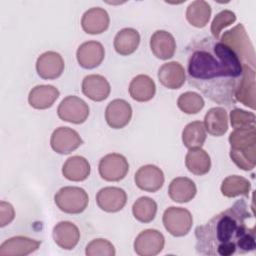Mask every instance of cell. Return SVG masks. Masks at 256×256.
<instances>
[{"label":"cell","instance_id":"cell-17","mask_svg":"<svg viewBox=\"0 0 256 256\" xmlns=\"http://www.w3.org/2000/svg\"><path fill=\"white\" fill-rule=\"evenodd\" d=\"M236 101L255 109V69L243 64V76L235 92Z\"/></svg>","mask_w":256,"mask_h":256},{"label":"cell","instance_id":"cell-29","mask_svg":"<svg viewBox=\"0 0 256 256\" xmlns=\"http://www.w3.org/2000/svg\"><path fill=\"white\" fill-rule=\"evenodd\" d=\"M185 165L192 174L202 176L210 171L211 159L209 154L202 148H192L189 149L185 156Z\"/></svg>","mask_w":256,"mask_h":256},{"label":"cell","instance_id":"cell-36","mask_svg":"<svg viewBox=\"0 0 256 256\" xmlns=\"http://www.w3.org/2000/svg\"><path fill=\"white\" fill-rule=\"evenodd\" d=\"M255 114L240 108H235L230 112V122L234 129H249L255 126Z\"/></svg>","mask_w":256,"mask_h":256},{"label":"cell","instance_id":"cell-20","mask_svg":"<svg viewBox=\"0 0 256 256\" xmlns=\"http://www.w3.org/2000/svg\"><path fill=\"white\" fill-rule=\"evenodd\" d=\"M150 49L158 59L168 60L175 54L176 41L170 32L157 30L150 38Z\"/></svg>","mask_w":256,"mask_h":256},{"label":"cell","instance_id":"cell-7","mask_svg":"<svg viewBox=\"0 0 256 256\" xmlns=\"http://www.w3.org/2000/svg\"><path fill=\"white\" fill-rule=\"evenodd\" d=\"M129 170V163L125 156L119 153H110L101 158L98 171L102 179L117 182L125 178Z\"/></svg>","mask_w":256,"mask_h":256},{"label":"cell","instance_id":"cell-13","mask_svg":"<svg viewBox=\"0 0 256 256\" xmlns=\"http://www.w3.org/2000/svg\"><path fill=\"white\" fill-rule=\"evenodd\" d=\"M127 202L126 192L119 187H104L97 192L98 207L108 213H115L124 208Z\"/></svg>","mask_w":256,"mask_h":256},{"label":"cell","instance_id":"cell-14","mask_svg":"<svg viewBox=\"0 0 256 256\" xmlns=\"http://www.w3.org/2000/svg\"><path fill=\"white\" fill-rule=\"evenodd\" d=\"M132 118L131 105L124 99H114L106 107L105 120L113 129L124 128Z\"/></svg>","mask_w":256,"mask_h":256},{"label":"cell","instance_id":"cell-25","mask_svg":"<svg viewBox=\"0 0 256 256\" xmlns=\"http://www.w3.org/2000/svg\"><path fill=\"white\" fill-rule=\"evenodd\" d=\"M156 92V85L153 79L145 74L135 76L129 84V94L132 99L138 102L151 100Z\"/></svg>","mask_w":256,"mask_h":256},{"label":"cell","instance_id":"cell-34","mask_svg":"<svg viewBox=\"0 0 256 256\" xmlns=\"http://www.w3.org/2000/svg\"><path fill=\"white\" fill-rule=\"evenodd\" d=\"M204 105L203 97L193 91L182 93L177 100L178 108L186 114H197L203 109Z\"/></svg>","mask_w":256,"mask_h":256},{"label":"cell","instance_id":"cell-10","mask_svg":"<svg viewBox=\"0 0 256 256\" xmlns=\"http://www.w3.org/2000/svg\"><path fill=\"white\" fill-rule=\"evenodd\" d=\"M83 144V140L72 128L58 127L56 128L50 138L51 148L58 154H70Z\"/></svg>","mask_w":256,"mask_h":256},{"label":"cell","instance_id":"cell-6","mask_svg":"<svg viewBox=\"0 0 256 256\" xmlns=\"http://www.w3.org/2000/svg\"><path fill=\"white\" fill-rule=\"evenodd\" d=\"M162 221L165 229L172 236L182 237L191 230L193 217L186 208L171 206L164 211Z\"/></svg>","mask_w":256,"mask_h":256},{"label":"cell","instance_id":"cell-33","mask_svg":"<svg viewBox=\"0 0 256 256\" xmlns=\"http://www.w3.org/2000/svg\"><path fill=\"white\" fill-rule=\"evenodd\" d=\"M132 213L137 221L141 223H149L156 216L157 203L150 197L142 196L134 202Z\"/></svg>","mask_w":256,"mask_h":256},{"label":"cell","instance_id":"cell-37","mask_svg":"<svg viewBox=\"0 0 256 256\" xmlns=\"http://www.w3.org/2000/svg\"><path fill=\"white\" fill-rule=\"evenodd\" d=\"M236 21V15L234 12L230 10H222L218 14L215 15L212 23H211V33L212 37L218 39L222 29L231 25Z\"/></svg>","mask_w":256,"mask_h":256},{"label":"cell","instance_id":"cell-24","mask_svg":"<svg viewBox=\"0 0 256 256\" xmlns=\"http://www.w3.org/2000/svg\"><path fill=\"white\" fill-rule=\"evenodd\" d=\"M197 193V188L190 178L177 177L174 178L168 188L170 199L177 203H187L191 201Z\"/></svg>","mask_w":256,"mask_h":256},{"label":"cell","instance_id":"cell-28","mask_svg":"<svg viewBox=\"0 0 256 256\" xmlns=\"http://www.w3.org/2000/svg\"><path fill=\"white\" fill-rule=\"evenodd\" d=\"M139 43L140 34L136 29L123 28L115 35L113 45L118 54L128 56L137 50Z\"/></svg>","mask_w":256,"mask_h":256},{"label":"cell","instance_id":"cell-4","mask_svg":"<svg viewBox=\"0 0 256 256\" xmlns=\"http://www.w3.org/2000/svg\"><path fill=\"white\" fill-rule=\"evenodd\" d=\"M220 41L237 55L242 64L255 67L254 49L243 24L240 23L232 29L225 31Z\"/></svg>","mask_w":256,"mask_h":256},{"label":"cell","instance_id":"cell-32","mask_svg":"<svg viewBox=\"0 0 256 256\" xmlns=\"http://www.w3.org/2000/svg\"><path fill=\"white\" fill-rule=\"evenodd\" d=\"M206 140V130L203 122L192 121L182 131V142L188 149L201 148Z\"/></svg>","mask_w":256,"mask_h":256},{"label":"cell","instance_id":"cell-15","mask_svg":"<svg viewBox=\"0 0 256 256\" xmlns=\"http://www.w3.org/2000/svg\"><path fill=\"white\" fill-rule=\"evenodd\" d=\"M105 57L103 45L98 41H87L82 43L76 52L78 64L84 69L98 67Z\"/></svg>","mask_w":256,"mask_h":256},{"label":"cell","instance_id":"cell-22","mask_svg":"<svg viewBox=\"0 0 256 256\" xmlns=\"http://www.w3.org/2000/svg\"><path fill=\"white\" fill-rule=\"evenodd\" d=\"M157 76L164 87L172 90L179 89L186 81L185 69L176 61L164 63L159 68Z\"/></svg>","mask_w":256,"mask_h":256},{"label":"cell","instance_id":"cell-38","mask_svg":"<svg viewBox=\"0 0 256 256\" xmlns=\"http://www.w3.org/2000/svg\"><path fill=\"white\" fill-rule=\"evenodd\" d=\"M15 217V210L9 202H0V226L4 227L10 224Z\"/></svg>","mask_w":256,"mask_h":256},{"label":"cell","instance_id":"cell-30","mask_svg":"<svg viewBox=\"0 0 256 256\" xmlns=\"http://www.w3.org/2000/svg\"><path fill=\"white\" fill-rule=\"evenodd\" d=\"M211 16V6L204 0L193 1L186 10L187 21L196 28L205 27Z\"/></svg>","mask_w":256,"mask_h":256},{"label":"cell","instance_id":"cell-26","mask_svg":"<svg viewBox=\"0 0 256 256\" xmlns=\"http://www.w3.org/2000/svg\"><path fill=\"white\" fill-rule=\"evenodd\" d=\"M90 164L83 156L75 155L69 157L62 166L63 176L70 181H84L90 175Z\"/></svg>","mask_w":256,"mask_h":256},{"label":"cell","instance_id":"cell-2","mask_svg":"<svg viewBox=\"0 0 256 256\" xmlns=\"http://www.w3.org/2000/svg\"><path fill=\"white\" fill-rule=\"evenodd\" d=\"M250 218H253V213L246 201L237 200L206 224L196 227V252L207 256H231L254 251L255 227L246 223Z\"/></svg>","mask_w":256,"mask_h":256},{"label":"cell","instance_id":"cell-3","mask_svg":"<svg viewBox=\"0 0 256 256\" xmlns=\"http://www.w3.org/2000/svg\"><path fill=\"white\" fill-rule=\"evenodd\" d=\"M230 158L242 170L250 171L256 165V127L234 129L229 135Z\"/></svg>","mask_w":256,"mask_h":256},{"label":"cell","instance_id":"cell-35","mask_svg":"<svg viewBox=\"0 0 256 256\" xmlns=\"http://www.w3.org/2000/svg\"><path fill=\"white\" fill-rule=\"evenodd\" d=\"M85 254L87 256H114L116 251L110 241L104 238H97L87 244Z\"/></svg>","mask_w":256,"mask_h":256},{"label":"cell","instance_id":"cell-1","mask_svg":"<svg viewBox=\"0 0 256 256\" xmlns=\"http://www.w3.org/2000/svg\"><path fill=\"white\" fill-rule=\"evenodd\" d=\"M187 80L209 100L235 105V92L243 76V64L219 39L207 36L187 46Z\"/></svg>","mask_w":256,"mask_h":256},{"label":"cell","instance_id":"cell-21","mask_svg":"<svg viewBox=\"0 0 256 256\" xmlns=\"http://www.w3.org/2000/svg\"><path fill=\"white\" fill-rule=\"evenodd\" d=\"M111 91L107 79L99 74H90L82 81V93L92 101L100 102L105 100Z\"/></svg>","mask_w":256,"mask_h":256},{"label":"cell","instance_id":"cell-31","mask_svg":"<svg viewBox=\"0 0 256 256\" xmlns=\"http://www.w3.org/2000/svg\"><path fill=\"white\" fill-rule=\"evenodd\" d=\"M250 190V181L239 175H230L226 177L221 184V193L228 198H234L240 195L248 197Z\"/></svg>","mask_w":256,"mask_h":256},{"label":"cell","instance_id":"cell-19","mask_svg":"<svg viewBox=\"0 0 256 256\" xmlns=\"http://www.w3.org/2000/svg\"><path fill=\"white\" fill-rule=\"evenodd\" d=\"M54 242L62 249L72 250L80 240V231L78 227L70 221L58 222L52 231Z\"/></svg>","mask_w":256,"mask_h":256},{"label":"cell","instance_id":"cell-9","mask_svg":"<svg viewBox=\"0 0 256 256\" xmlns=\"http://www.w3.org/2000/svg\"><path fill=\"white\" fill-rule=\"evenodd\" d=\"M165 245L163 234L156 229H146L140 232L134 240V251L140 256H155Z\"/></svg>","mask_w":256,"mask_h":256},{"label":"cell","instance_id":"cell-27","mask_svg":"<svg viewBox=\"0 0 256 256\" xmlns=\"http://www.w3.org/2000/svg\"><path fill=\"white\" fill-rule=\"evenodd\" d=\"M205 130L212 136H223L228 130V115L223 107L209 109L204 117Z\"/></svg>","mask_w":256,"mask_h":256},{"label":"cell","instance_id":"cell-11","mask_svg":"<svg viewBox=\"0 0 256 256\" xmlns=\"http://www.w3.org/2000/svg\"><path fill=\"white\" fill-rule=\"evenodd\" d=\"M136 186L146 192H157L164 184L163 171L156 165L147 164L140 167L134 176Z\"/></svg>","mask_w":256,"mask_h":256},{"label":"cell","instance_id":"cell-16","mask_svg":"<svg viewBox=\"0 0 256 256\" xmlns=\"http://www.w3.org/2000/svg\"><path fill=\"white\" fill-rule=\"evenodd\" d=\"M41 242L25 236H14L0 245V256H25L38 250Z\"/></svg>","mask_w":256,"mask_h":256},{"label":"cell","instance_id":"cell-8","mask_svg":"<svg viewBox=\"0 0 256 256\" xmlns=\"http://www.w3.org/2000/svg\"><path fill=\"white\" fill-rule=\"evenodd\" d=\"M89 106L81 98L70 95L65 97L57 108L58 117L73 124L84 123L89 116Z\"/></svg>","mask_w":256,"mask_h":256},{"label":"cell","instance_id":"cell-5","mask_svg":"<svg viewBox=\"0 0 256 256\" xmlns=\"http://www.w3.org/2000/svg\"><path fill=\"white\" fill-rule=\"evenodd\" d=\"M57 207L67 214H80L88 206L87 192L80 187L65 186L59 189L54 196Z\"/></svg>","mask_w":256,"mask_h":256},{"label":"cell","instance_id":"cell-23","mask_svg":"<svg viewBox=\"0 0 256 256\" xmlns=\"http://www.w3.org/2000/svg\"><path fill=\"white\" fill-rule=\"evenodd\" d=\"M59 94V90L52 85H37L29 92L28 102L35 109H48L58 99Z\"/></svg>","mask_w":256,"mask_h":256},{"label":"cell","instance_id":"cell-12","mask_svg":"<svg viewBox=\"0 0 256 256\" xmlns=\"http://www.w3.org/2000/svg\"><path fill=\"white\" fill-rule=\"evenodd\" d=\"M64 67L65 64L62 56L55 51L42 53L36 61L37 74L45 80H53L60 77Z\"/></svg>","mask_w":256,"mask_h":256},{"label":"cell","instance_id":"cell-18","mask_svg":"<svg viewBox=\"0 0 256 256\" xmlns=\"http://www.w3.org/2000/svg\"><path fill=\"white\" fill-rule=\"evenodd\" d=\"M110 18L107 11L100 7L88 9L81 18L82 29L91 35L101 34L109 27Z\"/></svg>","mask_w":256,"mask_h":256}]
</instances>
